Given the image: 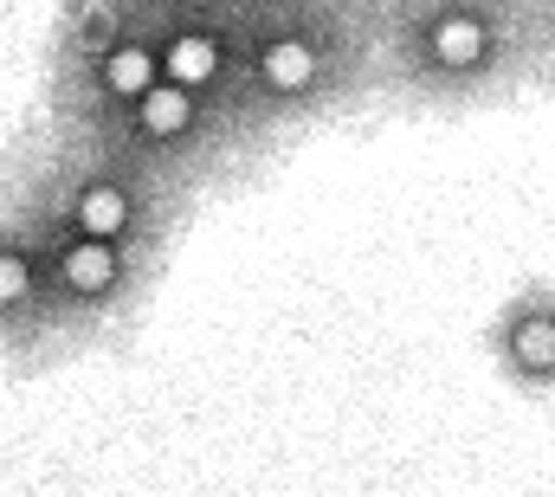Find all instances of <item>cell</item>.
<instances>
[{
    "instance_id": "9c48e42d",
    "label": "cell",
    "mask_w": 555,
    "mask_h": 497,
    "mask_svg": "<svg viewBox=\"0 0 555 497\" xmlns=\"http://www.w3.org/2000/svg\"><path fill=\"white\" fill-rule=\"evenodd\" d=\"M130 129H137L149 149H175V142H188L201 129V98L162 78L155 91H142L137 104H130Z\"/></svg>"
},
{
    "instance_id": "3957f363",
    "label": "cell",
    "mask_w": 555,
    "mask_h": 497,
    "mask_svg": "<svg viewBox=\"0 0 555 497\" xmlns=\"http://www.w3.org/2000/svg\"><path fill=\"white\" fill-rule=\"evenodd\" d=\"M491 362L530 394L555 387V284L537 278L517 297H504V310L491 317Z\"/></svg>"
},
{
    "instance_id": "ba28073f",
    "label": "cell",
    "mask_w": 555,
    "mask_h": 497,
    "mask_svg": "<svg viewBox=\"0 0 555 497\" xmlns=\"http://www.w3.org/2000/svg\"><path fill=\"white\" fill-rule=\"evenodd\" d=\"M52 310V284H46V252L26 233L0 227V330L7 323H39Z\"/></svg>"
},
{
    "instance_id": "5b68a950",
    "label": "cell",
    "mask_w": 555,
    "mask_h": 497,
    "mask_svg": "<svg viewBox=\"0 0 555 497\" xmlns=\"http://www.w3.org/2000/svg\"><path fill=\"white\" fill-rule=\"evenodd\" d=\"M59 220H65L72 233H91V240L130 246V240L142 233V220H149V201H142V188L130 181V175H117V168H91V175H78V181L65 188Z\"/></svg>"
},
{
    "instance_id": "7a4b0ae2",
    "label": "cell",
    "mask_w": 555,
    "mask_h": 497,
    "mask_svg": "<svg viewBox=\"0 0 555 497\" xmlns=\"http://www.w3.org/2000/svg\"><path fill=\"white\" fill-rule=\"evenodd\" d=\"M356 59H362L356 26L330 0L272 7L246 39V78L272 111H310V104L336 98L343 78L356 72Z\"/></svg>"
},
{
    "instance_id": "277c9868",
    "label": "cell",
    "mask_w": 555,
    "mask_h": 497,
    "mask_svg": "<svg viewBox=\"0 0 555 497\" xmlns=\"http://www.w3.org/2000/svg\"><path fill=\"white\" fill-rule=\"evenodd\" d=\"M39 252H46L52 304H65V310H104L130 284V252L111 246V240H91V233H72L65 220L52 227V240Z\"/></svg>"
},
{
    "instance_id": "52a82bcc",
    "label": "cell",
    "mask_w": 555,
    "mask_h": 497,
    "mask_svg": "<svg viewBox=\"0 0 555 497\" xmlns=\"http://www.w3.org/2000/svg\"><path fill=\"white\" fill-rule=\"evenodd\" d=\"M91 72H98V98L117 104V111H130L142 91L162 85V33H137V26H124V33L98 52Z\"/></svg>"
},
{
    "instance_id": "6da1fadb",
    "label": "cell",
    "mask_w": 555,
    "mask_h": 497,
    "mask_svg": "<svg viewBox=\"0 0 555 497\" xmlns=\"http://www.w3.org/2000/svg\"><path fill=\"white\" fill-rule=\"evenodd\" d=\"M388 59L414 98L465 104L517 65V13L511 0H401Z\"/></svg>"
},
{
    "instance_id": "30bf717a",
    "label": "cell",
    "mask_w": 555,
    "mask_h": 497,
    "mask_svg": "<svg viewBox=\"0 0 555 497\" xmlns=\"http://www.w3.org/2000/svg\"><path fill=\"white\" fill-rule=\"evenodd\" d=\"M117 33H124V7H117V0H78V7H72V52H78L85 65H98V52H104Z\"/></svg>"
},
{
    "instance_id": "8992f818",
    "label": "cell",
    "mask_w": 555,
    "mask_h": 497,
    "mask_svg": "<svg viewBox=\"0 0 555 497\" xmlns=\"http://www.w3.org/2000/svg\"><path fill=\"white\" fill-rule=\"evenodd\" d=\"M233 72H246V39H233L214 20H175L162 33V78L181 91H220Z\"/></svg>"
}]
</instances>
